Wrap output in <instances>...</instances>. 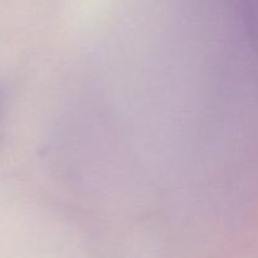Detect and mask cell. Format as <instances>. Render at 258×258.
<instances>
[{
    "label": "cell",
    "instance_id": "1",
    "mask_svg": "<svg viewBox=\"0 0 258 258\" xmlns=\"http://www.w3.org/2000/svg\"><path fill=\"white\" fill-rule=\"evenodd\" d=\"M2 100H3V96L2 93H0V108H2Z\"/></svg>",
    "mask_w": 258,
    "mask_h": 258
}]
</instances>
